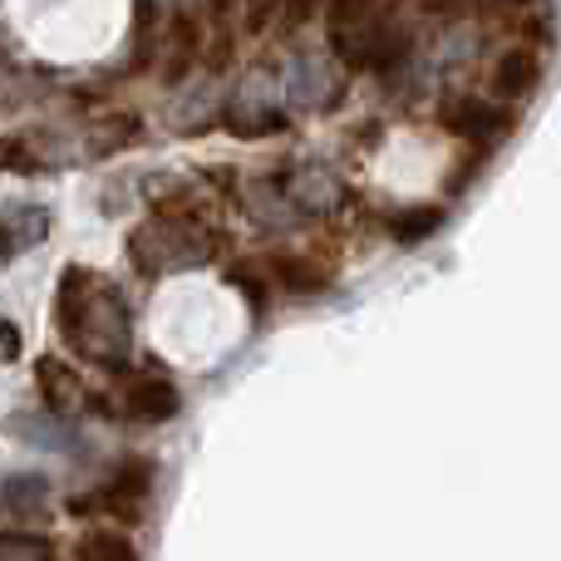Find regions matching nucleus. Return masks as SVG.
Returning <instances> with one entry per match:
<instances>
[{
    "label": "nucleus",
    "mask_w": 561,
    "mask_h": 561,
    "mask_svg": "<svg viewBox=\"0 0 561 561\" xmlns=\"http://www.w3.org/2000/svg\"><path fill=\"white\" fill-rule=\"evenodd\" d=\"M55 325H59V335H65V345H75L84 359L108 365V369L124 365L128 310H124V296H118L99 272H89V266H69V272L59 276Z\"/></svg>",
    "instance_id": "nucleus-1"
},
{
    "label": "nucleus",
    "mask_w": 561,
    "mask_h": 561,
    "mask_svg": "<svg viewBox=\"0 0 561 561\" xmlns=\"http://www.w3.org/2000/svg\"><path fill=\"white\" fill-rule=\"evenodd\" d=\"M330 45L350 69H389L404 59L409 35L375 5H335L330 10Z\"/></svg>",
    "instance_id": "nucleus-2"
},
{
    "label": "nucleus",
    "mask_w": 561,
    "mask_h": 561,
    "mask_svg": "<svg viewBox=\"0 0 561 561\" xmlns=\"http://www.w3.org/2000/svg\"><path fill=\"white\" fill-rule=\"evenodd\" d=\"M153 458H124V463L114 468V473L99 483V493L89 497H75L69 503V513H108L118 517V523H138L148 507V493H153Z\"/></svg>",
    "instance_id": "nucleus-3"
},
{
    "label": "nucleus",
    "mask_w": 561,
    "mask_h": 561,
    "mask_svg": "<svg viewBox=\"0 0 561 561\" xmlns=\"http://www.w3.org/2000/svg\"><path fill=\"white\" fill-rule=\"evenodd\" d=\"M178 389L168 375H158V369H138L134 379H128L124 389H118V409H124L128 419H138V424H163V419L178 414Z\"/></svg>",
    "instance_id": "nucleus-4"
},
{
    "label": "nucleus",
    "mask_w": 561,
    "mask_h": 561,
    "mask_svg": "<svg viewBox=\"0 0 561 561\" xmlns=\"http://www.w3.org/2000/svg\"><path fill=\"white\" fill-rule=\"evenodd\" d=\"M438 124L458 138H488L503 124H513V118H507L503 108H488L483 99H473V94H454L444 108H438Z\"/></svg>",
    "instance_id": "nucleus-5"
},
{
    "label": "nucleus",
    "mask_w": 561,
    "mask_h": 561,
    "mask_svg": "<svg viewBox=\"0 0 561 561\" xmlns=\"http://www.w3.org/2000/svg\"><path fill=\"white\" fill-rule=\"evenodd\" d=\"M537 79H542V55L527 45H513L503 59L493 65V89L503 99H523L537 89Z\"/></svg>",
    "instance_id": "nucleus-6"
},
{
    "label": "nucleus",
    "mask_w": 561,
    "mask_h": 561,
    "mask_svg": "<svg viewBox=\"0 0 561 561\" xmlns=\"http://www.w3.org/2000/svg\"><path fill=\"white\" fill-rule=\"evenodd\" d=\"M75 561H138V552H134V542H128V533H118V527H94V533L79 537Z\"/></svg>",
    "instance_id": "nucleus-7"
},
{
    "label": "nucleus",
    "mask_w": 561,
    "mask_h": 561,
    "mask_svg": "<svg viewBox=\"0 0 561 561\" xmlns=\"http://www.w3.org/2000/svg\"><path fill=\"white\" fill-rule=\"evenodd\" d=\"M438 222H444V213L428 207V203H419V207H404V213L389 217V232H394L399 242H424V237H434Z\"/></svg>",
    "instance_id": "nucleus-8"
},
{
    "label": "nucleus",
    "mask_w": 561,
    "mask_h": 561,
    "mask_svg": "<svg viewBox=\"0 0 561 561\" xmlns=\"http://www.w3.org/2000/svg\"><path fill=\"white\" fill-rule=\"evenodd\" d=\"M39 379H45V394H49V404H55V409H65V404H75V399H79V389H84V385H79V379H65V369H59V359H39Z\"/></svg>",
    "instance_id": "nucleus-9"
},
{
    "label": "nucleus",
    "mask_w": 561,
    "mask_h": 561,
    "mask_svg": "<svg viewBox=\"0 0 561 561\" xmlns=\"http://www.w3.org/2000/svg\"><path fill=\"white\" fill-rule=\"evenodd\" d=\"M0 561H55V552H49L45 537H20V533H10Z\"/></svg>",
    "instance_id": "nucleus-10"
}]
</instances>
